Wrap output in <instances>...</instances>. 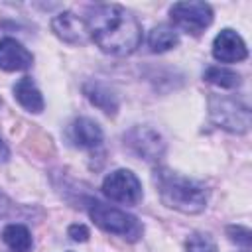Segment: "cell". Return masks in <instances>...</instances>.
I'll return each instance as SVG.
<instances>
[{
	"label": "cell",
	"mask_w": 252,
	"mask_h": 252,
	"mask_svg": "<svg viewBox=\"0 0 252 252\" xmlns=\"http://www.w3.org/2000/svg\"><path fill=\"white\" fill-rule=\"evenodd\" d=\"M89 37L102 53L124 57L142 43V26L138 18L118 4H96L85 18Z\"/></svg>",
	"instance_id": "obj_1"
},
{
	"label": "cell",
	"mask_w": 252,
	"mask_h": 252,
	"mask_svg": "<svg viewBox=\"0 0 252 252\" xmlns=\"http://www.w3.org/2000/svg\"><path fill=\"white\" fill-rule=\"evenodd\" d=\"M154 183L158 187L161 203L169 209L185 215H195L207 207L209 193L195 179H189L167 167H159L154 173Z\"/></svg>",
	"instance_id": "obj_2"
},
{
	"label": "cell",
	"mask_w": 252,
	"mask_h": 252,
	"mask_svg": "<svg viewBox=\"0 0 252 252\" xmlns=\"http://www.w3.org/2000/svg\"><path fill=\"white\" fill-rule=\"evenodd\" d=\"M87 209H89V217L94 220V224L110 234H118L130 242L140 240V236L144 234V224L134 215H130L118 207L91 199Z\"/></svg>",
	"instance_id": "obj_3"
},
{
	"label": "cell",
	"mask_w": 252,
	"mask_h": 252,
	"mask_svg": "<svg viewBox=\"0 0 252 252\" xmlns=\"http://www.w3.org/2000/svg\"><path fill=\"white\" fill-rule=\"evenodd\" d=\"M211 120L232 134H244L250 128V108L242 100L230 96H211L209 100Z\"/></svg>",
	"instance_id": "obj_4"
},
{
	"label": "cell",
	"mask_w": 252,
	"mask_h": 252,
	"mask_svg": "<svg viewBox=\"0 0 252 252\" xmlns=\"http://www.w3.org/2000/svg\"><path fill=\"white\" fill-rule=\"evenodd\" d=\"M102 193L120 205H138L144 197L140 179L130 169H114L102 181Z\"/></svg>",
	"instance_id": "obj_5"
},
{
	"label": "cell",
	"mask_w": 252,
	"mask_h": 252,
	"mask_svg": "<svg viewBox=\"0 0 252 252\" xmlns=\"http://www.w3.org/2000/svg\"><path fill=\"white\" fill-rule=\"evenodd\" d=\"M169 16L177 28L191 35L203 33L213 24V8L207 2H177L169 8Z\"/></svg>",
	"instance_id": "obj_6"
},
{
	"label": "cell",
	"mask_w": 252,
	"mask_h": 252,
	"mask_svg": "<svg viewBox=\"0 0 252 252\" xmlns=\"http://www.w3.org/2000/svg\"><path fill=\"white\" fill-rule=\"evenodd\" d=\"M124 146L138 158L156 161L161 158L165 144L163 138L150 126H134L124 134Z\"/></svg>",
	"instance_id": "obj_7"
},
{
	"label": "cell",
	"mask_w": 252,
	"mask_h": 252,
	"mask_svg": "<svg viewBox=\"0 0 252 252\" xmlns=\"http://www.w3.org/2000/svg\"><path fill=\"white\" fill-rule=\"evenodd\" d=\"M213 57L220 63H238L248 57V47L240 33L230 28H224L217 33L213 41Z\"/></svg>",
	"instance_id": "obj_8"
},
{
	"label": "cell",
	"mask_w": 252,
	"mask_h": 252,
	"mask_svg": "<svg viewBox=\"0 0 252 252\" xmlns=\"http://www.w3.org/2000/svg\"><path fill=\"white\" fill-rule=\"evenodd\" d=\"M51 30L53 33L63 39L65 43H73V45H83L89 39V30H87V22L85 18H79L73 12H61L51 20Z\"/></svg>",
	"instance_id": "obj_9"
},
{
	"label": "cell",
	"mask_w": 252,
	"mask_h": 252,
	"mask_svg": "<svg viewBox=\"0 0 252 252\" xmlns=\"http://www.w3.org/2000/svg\"><path fill=\"white\" fill-rule=\"evenodd\" d=\"M33 65V55L14 37L0 39V69L2 71H26Z\"/></svg>",
	"instance_id": "obj_10"
},
{
	"label": "cell",
	"mask_w": 252,
	"mask_h": 252,
	"mask_svg": "<svg viewBox=\"0 0 252 252\" xmlns=\"http://www.w3.org/2000/svg\"><path fill=\"white\" fill-rule=\"evenodd\" d=\"M83 94L89 98L91 104L100 108L104 114L114 116L118 112V106H120L118 96L114 94V91L108 85H104L100 81H87L83 85Z\"/></svg>",
	"instance_id": "obj_11"
},
{
	"label": "cell",
	"mask_w": 252,
	"mask_h": 252,
	"mask_svg": "<svg viewBox=\"0 0 252 252\" xmlns=\"http://www.w3.org/2000/svg\"><path fill=\"white\" fill-rule=\"evenodd\" d=\"M69 136H71V142L79 148H96L102 142L100 126L93 118H87V116L73 120L69 128Z\"/></svg>",
	"instance_id": "obj_12"
},
{
	"label": "cell",
	"mask_w": 252,
	"mask_h": 252,
	"mask_svg": "<svg viewBox=\"0 0 252 252\" xmlns=\"http://www.w3.org/2000/svg\"><path fill=\"white\" fill-rule=\"evenodd\" d=\"M14 98L20 102V106H24L28 112H33V114H39L45 106L43 94L39 93V89L35 87L32 77H22L14 85Z\"/></svg>",
	"instance_id": "obj_13"
},
{
	"label": "cell",
	"mask_w": 252,
	"mask_h": 252,
	"mask_svg": "<svg viewBox=\"0 0 252 252\" xmlns=\"http://www.w3.org/2000/svg\"><path fill=\"white\" fill-rule=\"evenodd\" d=\"M2 240L6 242V246L12 252H30L33 246L32 240V232L28 226L20 224V222H12L2 230Z\"/></svg>",
	"instance_id": "obj_14"
},
{
	"label": "cell",
	"mask_w": 252,
	"mask_h": 252,
	"mask_svg": "<svg viewBox=\"0 0 252 252\" xmlns=\"http://www.w3.org/2000/svg\"><path fill=\"white\" fill-rule=\"evenodd\" d=\"M179 43V33L175 32V28L167 26V24H159L156 26L150 35H148V45L154 53H163L173 49Z\"/></svg>",
	"instance_id": "obj_15"
},
{
	"label": "cell",
	"mask_w": 252,
	"mask_h": 252,
	"mask_svg": "<svg viewBox=\"0 0 252 252\" xmlns=\"http://www.w3.org/2000/svg\"><path fill=\"white\" fill-rule=\"evenodd\" d=\"M203 79L207 83H213V85L220 87V89H236L242 83V79H240V75L236 71L226 69V67H220V65L207 67L205 73H203Z\"/></svg>",
	"instance_id": "obj_16"
},
{
	"label": "cell",
	"mask_w": 252,
	"mask_h": 252,
	"mask_svg": "<svg viewBox=\"0 0 252 252\" xmlns=\"http://www.w3.org/2000/svg\"><path fill=\"white\" fill-rule=\"evenodd\" d=\"M185 252H219V246L211 238V234L193 232L185 242Z\"/></svg>",
	"instance_id": "obj_17"
},
{
	"label": "cell",
	"mask_w": 252,
	"mask_h": 252,
	"mask_svg": "<svg viewBox=\"0 0 252 252\" xmlns=\"http://www.w3.org/2000/svg\"><path fill=\"white\" fill-rule=\"evenodd\" d=\"M226 234H228V238L232 240V242H236V244H242L244 248H248L250 246V230L246 228V226H240V224H232V226H228L226 228Z\"/></svg>",
	"instance_id": "obj_18"
},
{
	"label": "cell",
	"mask_w": 252,
	"mask_h": 252,
	"mask_svg": "<svg viewBox=\"0 0 252 252\" xmlns=\"http://www.w3.org/2000/svg\"><path fill=\"white\" fill-rule=\"evenodd\" d=\"M67 234H69L71 240H75V242H87L89 236H91V232H89V228H87L85 224H71L69 230H67Z\"/></svg>",
	"instance_id": "obj_19"
},
{
	"label": "cell",
	"mask_w": 252,
	"mask_h": 252,
	"mask_svg": "<svg viewBox=\"0 0 252 252\" xmlns=\"http://www.w3.org/2000/svg\"><path fill=\"white\" fill-rule=\"evenodd\" d=\"M8 158H10V150H8V146L4 144V140L0 138V163L8 161Z\"/></svg>",
	"instance_id": "obj_20"
}]
</instances>
